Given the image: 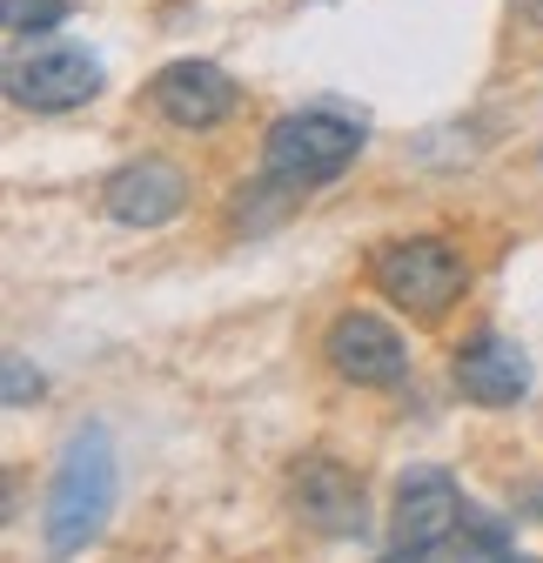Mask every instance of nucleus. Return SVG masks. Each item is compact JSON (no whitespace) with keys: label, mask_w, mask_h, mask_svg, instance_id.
Listing matches in <instances>:
<instances>
[{"label":"nucleus","mask_w":543,"mask_h":563,"mask_svg":"<svg viewBox=\"0 0 543 563\" xmlns=\"http://www.w3.org/2000/svg\"><path fill=\"white\" fill-rule=\"evenodd\" d=\"M363 148H369L363 114L335 108V101L289 108V114L268 121V134H262V188H268V195H282V201H296V195L335 181Z\"/></svg>","instance_id":"f257e3e1"},{"label":"nucleus","mask_w":543,"mask_h":563,"mask_svg":"<svg viewBox=\"0 0 543 563\" xmlns=\"http://www.w3.org/2000/svg\"><path fill=\"white\" fill-rule=\"evenodd\" d=\"M114 483L121 476H114L108 430H101V422H81V430L67 437V450L54 463V489H47V504H41V543H47L54 563L81 556L108 530V517H114Z\"/></svg>","instance_id":"f03ea898"},{"label":"nucleus","mask_w":543,"mask_h":563,"mask_svg":"<svg viewBox=\"0 0 543 563\" xmlns=\"http://www.w3.org/2000/svg\"><path fill=\"white\" fill-rule=\"evenodd\" d=\"M369 282L383 289V302H396L402 316L443 322L463 302V289H469V262L443 235H402V242H383L369 255Z\"/></svg>","instance_id":"7ed1b4c3"},{"label":"nucleus","mask_w":543,"mask_h":563,"mask_svg":"<svg viewBox=\"0 0 543 563\" xmlns=\"http://www.w3.org/2000/svg\"><path fill=\"white\" fill-rule=\"evenodd\" d=\"M95 95H101V60H95L88 47L47 41V47L8 60V101H14V108L67 114V108H88Z\"/></svg>","instance_id":"20e7f679"},{"label":"nucleus","mask_w":543,"mask_h":563,"mask_svg":"<svg viewBox=\"0 0 543 563\" xmlns=\"http://www.w3.org/2000/svg\"><path fill=\"white\" fill-rule=\"evenodd\" d=\"M322 363L343 383H356V389H396L402 376H410V342H402L383 316H369V309H343L329 322V335H322Z\"/></svg>","instance_id":"39448f33"},{"label":"nucleus","mask_w":543,"mask_h":563,"mask_svg":"<svg viewBox=\"0 0 543 563\" xmlns=\"http://www.w3.org/2000/svg\"><path fill=\"white\" fill-rule=\"evenodd\" d=\"M289 510L322 530V537H363L369 530V497H363V476L335 456H302L289 470Z\"/></svg>","instance_id":"423d86ee"},{"label":"nucleus","mask_w":543,"mask_h":563,"mask_svg":"<svg viewBox=\"0 0 543 563\" xmlns=\"http://www.w3.org/2000/svg\"><path fill=\"white\" fill-rule=\"evenodd\" d=\"M148 101H155V114L168 121V128H188V134H201V128H222L229 114H235V101H242V88H235V75L229 67H215V60H168V67H155V81H148Z\"/></svg>","instance_id":"0eeeda50"},{"label":"nucleus","mask_w":543,"mask_h":563,"mask_svg":"<svg viewBox=\"0 0 543 563\" xmlns=\"http://www.w3.org/2000/svg\"><path fill=\"white\" fill-rule=\"evenodd\" d=\"M469 523L463 504V483L443 463H417L410 476L396 483V510H389V543L402 550H423V543H450Z\"/></svg>","instance_id":"6e6552de"},{"label":"nucleus","mask_w":543,"mask_h":563,"mask_svg":"<svg viewBox=\"0 0 543 563\" xmlns=\"http://www.w3.org/2000/svg\"><path fill=\"white\" fill-rule=\"evenodd\" d=\"M188 175L162 155H142V162H128L101 181V216L121 222V229H168L181 208H188Z\"/></svg>","instance_id":"1a4fd4ad"},{"label":"nucleus","mask_w":543,"mask_h":563,"mask_svg":"<svg viewBox=\"0 0 543 563\" xmlns=\"http://www.w3.org/2000/svg\"><path fill=\"white\" fill-rule=\"evenodd\" d=\"M450 376H456V389L477 402V409H517V402L530 396V356H523L510 335H497V329L469 335V342L456 349Z\"/></svg>","instance_id":"9d476101"},{"label":"nucleus","mask_w":543,"mask_h":563,"mask_svg":"<svg viewBox=\"0 0 543 563\" xmlns=\"http://www.w3.org/2000/svg\"><path fill=\"white\" fill-rule=\"evenodd\" d=\"M67 14H75V0H0V21H8V34H14V41L54 34Z\"/></svg>","instance_id":"9b49d317"},{"label":"nucleus","mask_w":543,"mask_h":563,"mask_svg":"<svg viewBox=\"0 0 543 563\" xmlns=\"http://www.w3.org/2000/svg\"><path fill=\"white\" fill-rule=\"evenodd\" d=\"M383 563H477V543H469V530H456L450 543H423V550L389 543V556H383Z\"/></svg>","instance_id":"f8f14e48"},{"label":"nucleus","mask_w":543,"mask_h":563,"mask_svg":"<svg viewBox=\"0 0 543 563\" xmlns=\"http://www.w3.org/2000/svg\"><path fill=\"white\" fill-rule=\"evenodd\" d=\"M41 396V369H27V356H8V409H27Z\"/></svg>","instance_id":"ddd939ff"},{"label":"nucleus","mask_w":543,"mask_h":563,"mask_svg":"<svg viewBox=\"0 0 543 563\" xmlns=\"http://www.w3.org/2000/svg\"><path fill=\"white\" fill-rule=\"evenodd\" d=\"M517 14H523V21H536V27H543V0H517Z\"/></svg>","instance_id":"4468645a"},{"label":"nucleus","mask_w":543,"mask_h":563,"mask_svg":"<svg viewBox=\"0 0 543 563\" xmlns=\"http://www.w3.org/2000/svg\"><path fill=\"white\" fill-rule=\"evenodd\" d=\"M490 563H536V556H517V550H503V556H490Z\"/></svg>","instance_id":"2eb2a0df"},{"label":"nucleus","mask_w":543,"mask_h":563,"mask_svg":"<svg viewBox=\"0 0 543 563\" xmlns=\"http://www.w3.org/2000/svg\"><path fill=\"white\" fill-rule=\"evenodd\" d=\"M530 504H536V510H543V489H530Z\"/></svg>","instance_id":"dca6fc26"}]
</instances>
